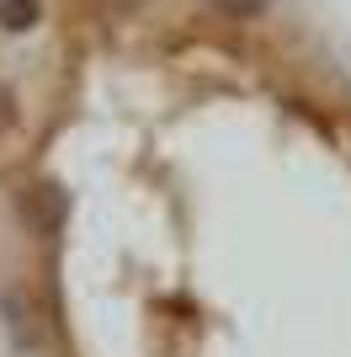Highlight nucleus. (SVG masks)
<instances>
[{"label": "nucleus", "mask_w": 351, "mask_h": 357, "mask_svg": "<svg viewBox=\"0 0 351 357\" xmlns=\"http://www.w3.org/2000/svg\"><path fill=\"white\" fill-rule=\"evenodd\" d=\"M208 11L219 16V22H234V27H250V22H261L272 11V0H208Z\"/></svg>", "instance_id": "20e7f679"}, {"label": "nucleus", "mask_w": 351, "mask_h": 357, "mask_svg": "<svg viewBox=\"0 0 351 357\" xmlns=\"http://www.w3.org/2000/svg\"><path fill=\"white\" fill-rule=\"evenodd\" d=\"M0 331L16 357H43L48 352V320L43 304L22 278H0Z\"/></svg>", "instance_id": "f257e3e1"}, {"label": "nucleus", "mask_w": 351, "mask_h": 357, "mask_svg": "<svg viewBox=\"0 0 351 357\" xmlns=\"http://www.w3.org/2000/svg\"><path fill=\"white\" fill-rule=\"evenodd\" d=\"M22 128V91L11 80H0V139H11Z\"/></svg>", "instance_id": "39448f33"}, {"label": "nucleus", "mask_w": 351, "mask_h": 357, "mask_svg": "<svg viewBox=\"0 0 351 357\" xmlns=\"http://www.w3.org/2000/svg\"><path fill=\"white\" fill-rule=\"evenodd\" d=\"M16 219L32 240H58L70 229V192L48 176H32L16 187Z\"/></svg>", "instance_id": "f03ea898"}, {"label": "nucleus", "mask_w": 351, "mask_h": 357, "mask_svg": "<svg viewBox=\"0 0 351 357\" xmlns=\"http://www.w3.org/2000/svg\"><path fill=\"white\" fill-rule=\"evenodd\" d=\"M96 16H107V22H128V16H139L149 6V0H86Z\"/></svg>", "instance_id": "423d86ee"}, {"label": "nucleus", "mask_w": 351, "mask_h": 357, "mask_svg": "<svg viewBox=\"0 0 351 357\" xmlns=\"http://www.w3.org/2000/svg\"><path fill=\"white\" fill-rule=\"evenodd\" d=\"M38 22H43V0H0V32L6 38L38 32Z\"/></svg>", "instance_id": "7ed1b4c3"}]
</instances>
